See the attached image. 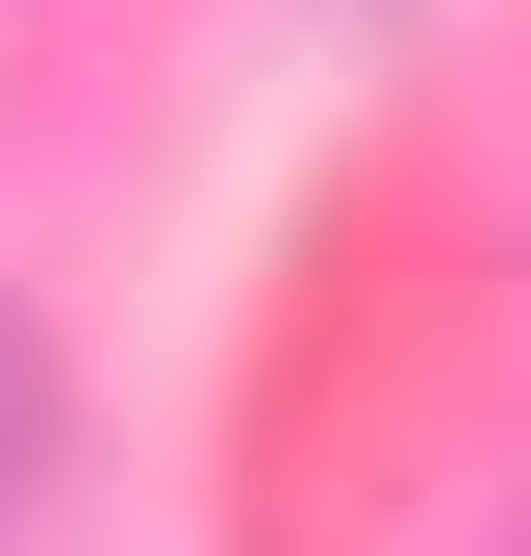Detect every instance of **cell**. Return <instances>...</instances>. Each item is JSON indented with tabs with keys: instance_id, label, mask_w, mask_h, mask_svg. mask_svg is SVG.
Here are the masks:
<instances>
[{
	"instance_id": "cell-1",
	"label": "cell",
	"mask_w": 531,
	"mask_h": 556,
	"mask_svg": "<svg viewBox=\"0 0 531 556\" xmlns=\"http://www.w3.org/2000/svg\"><path fill=\"white\" fill-rule=\"evenodd\" d=\"M26 481H51V354L0 329V531H26Z\"/></svg>"
}]
</instances>
